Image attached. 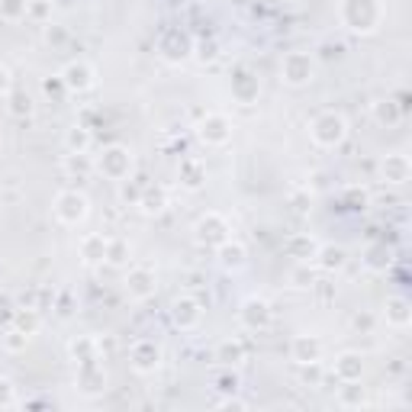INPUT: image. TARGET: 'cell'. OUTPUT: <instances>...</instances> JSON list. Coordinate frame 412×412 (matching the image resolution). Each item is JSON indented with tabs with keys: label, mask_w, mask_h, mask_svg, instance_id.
I'll return each instance as SVG.
<instances>
[{
	"label": "cell",
	"mask_w": 412,
	"mask_h": 412,
	"mask_svg": "<svg viewBox=\"0 0 412 412\" xmlns=\"http://www.w3.org/2000/svg\"><path fill=\"white\" fill-rule=\"evenodd\" d=\"M97 168H100L107 177H113V181H123V177L129 174V168H132V158H129L126 148L113 145V148H107V152H103V158L97 161Z\"/></svg>",
	"instance_id": "5"
},
{
	"label": "cell",
	"mask_w": 412,
	"mask_h": 412,
	"mask_svg": "<svg viewBox=\"0 0 412 412\" xmlns=\"http://www.w3.org/2000/svg\"><path fill=\"white\" fill-rule=\"evenodd\" d=\"M142 210L145 213H161L165 210V194H145V200H142Z\"/></svg>",
	"instance_id": "24"
},
{
	"label": "cell",
	"mask_w": 412,
	"mask_h": 412,
	"mask_svg": "<svg viewBox=\"0 0 412 412\" xmlns=\"http://www.w3.org/2000/svg\"><path fill=\"white\" fill-rule=\"evenodd\" d=\"M26 13H33L36 20H45L49 17V3H39V0H36V3H26Z\"/></svg>",
	"instance_id": "30"
},
{
	"label": "cell",
	"mask_w": 412,
	"mask_h": 412,
	"mask_svg": "<svg viewBox=\"0 0 412 412\" xmlns=\"http://www.w3.org/2000/svg\"><path fill=\"white\" fill-rule=\"evenodd\" d=\"M61 84L71 87V91H87L93 84V71L84 61H71V65L61 71Z\"/></svg>",
	"instance_id": "8"
},
{
	"label": "cell",
	"mask_w": 412,
	"mask_h": 412,
	"mask_svg": "<svg viewBox=\"0 0 412 412\" xmlns=\"http://www.w3.org/2000/svg\"><path fill=\"white\" fill-rule=\"evenodd\" d=\"M29 109H33V100H29L26 93H17V97H13V113L23 116V113H29Z\"/></svg>",
	"instance_id": "28"
},
{
	"label": "cell",
	"mask_w": 412,
	"mask_h": 412,
	"mask_svg": "<svg viewBox=\"0 0 412 412\" xmlns=\"http://www.w3.org/2000/svg\"><path fill=\"white\" fill-rule=\"evenodd\" d=\"M197 319H200V306L194 303V300H177L174 303V322L181 328H190L197 326Z\"/></svg>",
	"instance_id": "15"
},
{
	"label": "cell",
	"mask_w": 412,
	"mask_h": 412,
	"mask_svg": "<svg viewBox=\"0 0 412 412\" xmlns=\"http://www.w3.org/2000/svg\"><path fill=\"white\" fill-rule=\"evenodd\" d=\"M345 264V248H335V245H326L319 252V268L326 270H338Z\"/></svg>",
	"instance_id": "18"
},
{
	"label": "cell",
	"mask_w": 412,
	"mask_h": 412,
	"mask_svg": "<svg viewBox=\"0 0 412 412\" xmlns=\"http://www.w3.org/2000/svg\"><path fill=\"white\" fill-rule=\"evenodd\" d=\"M219 354H222V361H229V364H238V361H242V348L232 345V342H226Z\"/></svg>",
	"instance_id": "27"
},
{
	"label": "cell",
	"mask_w": 412,
	"mask_h": 412,
	"mask_svg": "<svg viewBox=\"0 0 412 412\" xmlns=\"http://www.w3.org/2000/svg\"><path fill=\"white\" fill-rule=\"evenodd\" d=\"M181 174H184L187 187H200L203 184V165L197 158H187L184 165H181Z\"/></svg>",
	"instance_id": "20"
},
{
	"label": "cell",
	"mask_w": 412,
	"mask_h": 412,
	"mask_svg": "<svg viewBox=\"0 0 412 412\" xmlns=\"http://www.w3.org/2000/svg\"><path fill=\"white\" fill-rule=\"evenodd\" d=\"M229 135H232V129H229V119L219 116V113H213V116H206L200 123V139L206 145H222V142H229Z\"/></svg>",
	"instance_id": "6"
},
{
	"label": "cell",
	"mask_w": 412,
	"mask_h": 412,
	"mask_svg": "<svg viewBox=\"0 0 412 412\" xmlns=\"http://www.w3.org/2000/svg\"><path fill=\"white\" fill-rule=\"evenodd\" d=\"M219 258H222V264H226V268H238V264L245 261V248L238 242L229 245V238H226V242H222V248H219Z\"/></svg>",
	"instance_id": "19"
},
{
	"label": "cell",
	"mask_w": 412,
	"mask_h": 412,
	"mask_svg": "<svg viewBox=\"0 0 412 412\" xmlns=\"http://www.w3.org/2000/svg\"><path fill=\"white\" fill-rule=\"evenodd\" d=\"M10 84H13V81H10V71L0 65V93H10Z\"/></svg>",
	"instance_id": "31"
},
{
	"label": "cell",
	"mask_w": 412,
	"mask_h": 412,
	"mask_svg": "<svg viewBox=\"0 0 412 412\" xmlns=\"http://www.w3.org/2000/svg\"><path fill=\"white\" fill-rule=\"evenodd\" d=\"M342 20L354 33H374L383 20V7H380V0H345Z\"/></svg>",
	"instance_id": "1"
},
{
	"label": "cell",
	"mask_w": 412,
	"mask_h": 412,
	"mask_svg": "<svg viewBox=\"0 0 412 412\" xmlns=\"http://www.w3.org/2000/svg\"><path fill=\"white\" fill-rule=\"evenodd\" d=\"M387 322L390 326H399V328L409 326V303H406L403 296H393L387 303Z\"/></svg>",
	"instance_id": "16"
},
{
	"label": "cell",
	"mask_w": 412,
	"mask_h": 412,
	"mask_svg": "<svg viewBox=\"0 0 412 412\" xmlns=\"http://www.w3.org/2000/svg\"><path fill=\"white\" fill-rule=\"evenodd\" d=\"M20 13H23V17H26V0H3V17L17 20Z\"/></svg>",
	"instance_id": "26"
},
{
	"label": "cell",
	"mask_w": 412,
	"mask_h": 412,
	"mask_svg": "<svg viewBox=\"0 0 412 412\" xmlns=\"http://www.w3.org/2000/svg\"><path fill=\"white\" fill-rule=\"evenodd\" d=\"M242 322L248 328H264L270 322L268 303H264V300H248V303H245V310H242Z\"/></svg>",
	"instance_id": "13"
},
{
	"label": "cell",
	"mask_w": 412,
	"mask_h": 412,
	"mask_svg": "<svg viewBox=\"0 0 412 412\" xmlns=\"http://www.w3.org/2000/svg\"><path fill=\"white\" fill-rule=\"evenodd\" d=\"M55 216L65 222V226H77L81 219L87 216V197L77 194V190H68L55 200Z\"/></svg>",
	"instance_id": "3"
},
{
	"label": "cell",
	"mask_w": 412,
	"mask_h": 412,
	"mask_svg": "<svg viewBox=\"0 0 412 412\" xmlns=\"http://www.w3.org/2000/svg\"><path fill=\"white\" fill-rule=\"evenodd\" d=\"M361 374H364L361 354H342L335 361V377L342 383H361Z\"/></svg>",
	"instance_id": "10"
},
{
	"label": "cell",
	"mask_w": 412,
	"mask_h": 412,
	"mask_svg": "<svg viewBox=\"0 0 412 412\" xmlns=\"http://www.w3.org/2000/svg\"><path fill=\"white\" fill-rule=\"evenodd\" d=\"M126 290L132 300H145V296L155 293V274L148 268H135L126 280Z\"/></svg>",
	"instance_id": "7"
},
{
	"label": "cell",
	"mask_w": 412,
	"mask_h": 412,
	"mask_svg": "<svg viewBox=\"0 0 412 412\" xmlns=\"http://www.w3.org/2000/svg\"><path fill=\"white\" fill-rule=\"evenodd\" d=\"M345 135H348V123L338 116V113H322V116L312 123V139H316V145H322V148L342 145Z\"/></svg>",
	"instance_id": "2"
},
{
	"label": "cell",
	"mask_w": 412,
	"mask_h": 412,
	"mask_svg": "<svg viewBox=\"0 0 412 412\" xmlns=\"http://www.w3.org/2000/svg\"><path fill=\"white\" fill-rule=\"evenodd\" d=\"M17 403V393H13V383L7 377H0V406H13Z\"/></svg>",
	"instance_id": "25"
},
{
	"label": "cell",
	"mask_w": 412,
	"mask_h": 412,
	"mask_svg": "<svg viewBox=\"0 0 412 412\" xmlns=\"http://www.w3.org/2000/svg\"><path fill=\"white\" fill-rule=\"evenodd\" d=\"M68 148H71V152H87V132L84 129H71V135H68Z\"/></svg>",
	"instance_id": "23"
},
{
	"label": "cell",
	"mask_w": 412,
	"mask_h": 412,
	"mask_svg": "<svg viewBox=\"0 0 412 412\" xmlns=\"http://www.w3.org/2000/svg\"><path fill=\"white\" fill-rule=\"evenodd\" d=\"M161 361V351L152 345V342H139V345H132V367L139 370V374H152L155 367H158Z\"/></svg>",
	"instance_id": "9"
},
{
	"label": "cell",
	"mask_w": 412,
	"mask_h": 412,
	"mask_svg": "<svg viewBox=\"0 0 412 412\" xmlns=\"http://www.w3.org/2000/svg\"><path fill=\"white\" fill-rule=\"evenodd\" d=\"M107 248H109V242L103 236H87L84 242H81V252H84V261H103L107 258Z\"/></svg>",
	"instance_id": "17"
},
{
	"label": "cell",
	"mask_w": 412,
	"mask_h": 412,
	"mask_svg": "<svg viewBox=\"0 0 412 412\" xmlns=\"http://www.w3.org/2000/svg\"><path fill=\"white\" fill-rule=\"evenodd\" d=\"M197 229H200V238H203V242L222 245V242L229 238V236H226V232H229V226H226V222H222V219L216 216V213H210L206 219H200V226H197Z\"/></svg>",
	"instance_id": "12"
},
{
	"label": "cell",
	"mask_w": 412,
	"mask_h": 412,
	"mask_svg": "<svg viewBox=\"0 0 412 412\" xmlns=\"http://www.w3.org/2000/svg\"><path fill=\"white\" fill-rule=\"evenodd\" d=\"M361 403H364V387L345 383V390H342V406H361Z\"/></svg>",
	"instance_id": "22"
},
{
	"label": "cell",
	"mask_w": 412,
	"mask_h": 412,
	"mask_svg": "<svg viewBox=\"0 0 412 412\" xmlns=\"http://www.w3.org/2000/svg\"><path fill=\"white\" fill-rule=\"evenodd\" d=\"M26 332H10V338H7V348L10 351H20V348H26Z\"/></svg>",
	"instance_id": "29"
},
{
	"label": "cell",
	"mask_w": 412,
	"mask_h": 412,
	"mask_svg": "<svg viewBox=\"0 0 412 412\" xmlns=\"http://www.w3.org/2000/svg\"><path fill=\"white\" fill-rule=\"evenodd\" d=\"M319 354H322L319 338H310V335L293 338V361L296 364H319Z\"/></svg>",
	"instance_id": "11"
},
{
	"label": "cell",
	"mask_w": 412,
	"mask_h": 412,
	"mask_svg": "<svg viewBox=\"0 0 412 412\" xmlns=\"http://www.w3.org/2000/svg\"><path fill=\"white\" fill-rule=\"evenodd\" d=\"M383 177L390 184H406L409 181V158L406 155H387L383 161Z\"/></svg>",
	"instance_id": "14"
},
{
	"label": "cell",
	"mask_w": 412,
	"mask_h": 412,
	"mask_svg": "<svg viewBox=\"0 0 412 412\" xmlns=\"http://www.w3.org/2000/svg\"><path fill=\"white\" fill-rule=\"evenodd\" d=\"M280 75H284L287 84H306V81H312V59L306 55V52H290L284 59V65H280Z\"/></svg>",
	"instance_id": "4"
},
{
	"label": "cell",
	"mask_w": 412,
	"mask_h": 412,
	"mask_svg": "<svg viewBox=\"0 0 412 412\" xmlns=\"http://www.w3.org/2000/svg\"><path fill=\"white\" fill-rule=\"evenodd\" d=\"M374 113H377L380 123H396V119H399V107H396L393 100H380L377 107H374Z\"/></svg>",
	"instance_id": "21"
}]
</instances>
